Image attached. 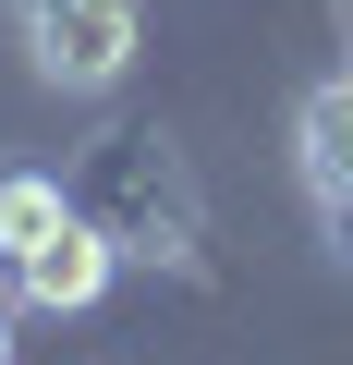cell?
<instances>
[{
	"label": "cell",
	"instance_id": "obj_5",
	"mask_svg": "<svg viewBox=\"0 0 353 365\" xmlns=\"http://www.w3.org/2000/svg\"><path fill=\"white\" fill-rule=\"evenodd\" d=\"M0 365H13V304H0Z\"/></svg>",
	"mask_w": 353,
	"mask_h": 365
},
{
	"label": "cell",
	"instance_id": "obj_2",
	"mask_svg": "<svg viewBox=\"0 0 353 365\" xmlns=\"http://www.w3.org/2000/svg\"><path fill=\"white\" fill-rule=\"evenodd\" d=\"M292 170H305V195L353 232V73H329V86L292 110Z\"/></svg>",
	"mask_w": 353,
	"mask_h": 365
},
{
	"label": "cell",
	"instance_id": "obj_3",
	"mask_svg": "<svg viewBox=\"0 0 353 365\" xmlns=\"http://www.w3.org/2000/svg\"><path fill=\"white\" fill-rule=\"evenodd\" d=\"M13 292H25V304H61V317H73V304H98V292H110V244H98L86 220H61V232H49V244H37L25 268H13Z\"/></svg>",
	"mask_w": 353,
	"mask_h": 365
},
{
	"label": "cell",
	"instance_id": "obj_4",
	"mask_svg": "<svg viewBox=\"0 0 353 365\" xmlns=\"http://www.w3.org/2000/svg\"><path fill=\"white\" fill-rule=\"evenodd\" d=\"M73 207H61V182H37V170H0V268H25L49 232H61Z\"/></svg>",
	"mask_w": 353,
	"mask_h": 365
},
{
	"label": "cell",
	"instance_id": "obj_1",
	"mask_svg": "<svg viewBox=\"0 0 353 365\" xmlns=\"http://www.w3.org/2000/svg\"><path fill=\"white\" fill-rule=\"evenodd\" d=\"M13 37L61 98H110L134 73V0H13Z\"/></svg>",
	"mask_w": 353,
	"mask_h": 365
}]
</instances>
